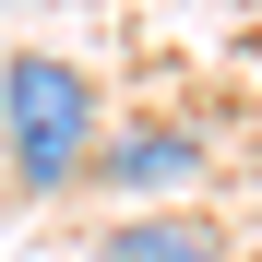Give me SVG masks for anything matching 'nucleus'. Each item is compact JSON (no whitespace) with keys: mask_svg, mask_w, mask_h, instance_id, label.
<instances>
[{"mask_svg":"<svg viewBox=\"0 0 262 262\" xmlns=\"http://www.w3.org/2000/svg\"><path fill=\"white\" fill-rule=\"evenodd\" d=\"M203 167H214V143H203L191 119H131V131H96L83 191H119L131 214H155V203H191Z\"/></svg>","mask_w":262,"mask_h":262,"instance_id":"2","label":"nucleus"},{"mask_svg":"<svg viewBox=\"0 0 262 262\" xmlns=\"http://www.w3.org/2000/svg\"><path fill=\"white\" fill-rule=\"evenodd\" d=\"M107 262H227V227L191 203H155V214H119L107 227Z\"/></svg>","mask_w":262,"mask_h":262,"instance_id":"3","label":"nucleus"},{"mask_svg":"<svg viewBox=\"0 0 262 262\" xmlns=\"http://www.w3.org/2000/svg\"><path fill=\"white\" fill-rule=\"evenodd\" d=\"M96 72L60 60V48H12L0 60V167H12V191H83V167H96Z\"/></svg>","mask_w":262,"mask_h":262,"instance_id":"1","label":"nucleus"}]
</instances>
